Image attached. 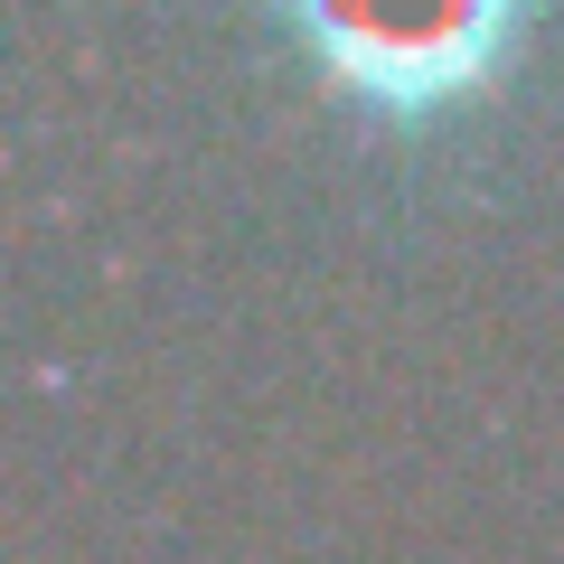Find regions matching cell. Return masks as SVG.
I'll return each mask as SVG.
<instances>
[{"label":"cell","instance_id":"6da1fadb","mask_svg":"<svg viewBox=\"0 0 564 564\" xmlns=\"http://www.w3.org/2000/svg\"><path fill=\"white\" fill-rule=\"evenodd\" d=\"M282 57L386 141H433L508 104L545 0H263Z\"/></svg>","mask_w":564,"mask_h":564}]
</instances>
